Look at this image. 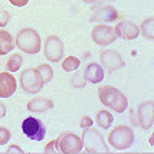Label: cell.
<instances>
[{
    "mask_svg": "<svg viewBox=\"0 0 154 154\" xmlns=\"http://www.w3.org/2000/svg\"><path fill=\"white\" fill-rule=\"evenodd\" d=\"M20 85L23 88V91L27 94H36L39 92L42 87L45 85V82L42 79L39 72L33 68H27L26 71H23L20 74Z\"/></svg>",
    "mask_w": 154,
    "mask_h": 154,
    "instance_id": "cell-5",
    "label": "cell"
},
{
    "mask_svg": "<svg viewBox=\"0 0 154 154\" xmlns=\"http://www.w3.org/2000/svg\"><path fill=\"white\" fill-rule=\"evenodd\" d=\"M117 17H118L117 9L112 6H108V5L107 6H100L91 14L92 22H114Z\"/></svg>",
    "mask_w": 154,
    "mask_h": 154,
    "instance_id": "cell-14",
    "label": "cell"
},
{
    "mask_svg": "<svg viewBox=\"0 0 154 154\" xmlns=\"http://www.w3.org/2000/svg\"><path fill=\"white\" fill-rule=\"evenodd\" d=\"M84 78L91 84H98L104 79V69L98 63H89L84 69Z\"/></svg>",
    "mask_w": 154,
    "mask_h": 154,
    "instance_id": "cell-15",
    "label": "cell"
},
{
    "mask_svg": "<svg viewBox=\"0 0 154 154\" xmlns=\"http://www.w3.org/2000/svg\"><path fill=\"white\" fill-rule=\"evenodd\" d=\"M92 40H94L97 45L101 46H107L109 43H112L117 39V35H115L114 27L108 26V25H97L92 29Z\"/></svg>",
    "mask_w": 154,
    "mask_h": 154,
    "instance_id": "cell-9",
    "label": "cell"
},
{
    "mask_svg": "<svg viewBox=\"0 0 154 154\" xmlns=\"http://www.w3.org/2000/svg\"><path fill=\"white\" fill-rule=\"evenodd\" d=\"M82 144L85 146L87 153H108V147L102 135L95 128L87 127L82 133Z\"/></svg>",
    "mask_w": 154,
    "mask_h": 154,
    "instance_id": "cell-4",
    "label": "cell"
},
{
    "mask_svg": "<svg viewBox=\"0 0 154 154\" xmlns=\"http://www.w3.org/2000/svg\"><path fill=\"white\" fill-rule=\"evenodd\" d=\"M14 48V39L13 36L6 32V30H0V56L9 54L10 51H13Z\"/></svg>",
    "mask_w": 154,
    "mask_h": 154,
    "instance_id": "cell-17",
    "label": "cell"
},
{
    "mask_svg": "<svg viewBox=\"0 0 154 154\" xmlns=\"http://www.w3.org/2000/svg\"><path fill=\"white\" fill-rule=\"evenodd\" d=\"M16 46L19 48L20 51H23L25 54L29 55L38 54L40 51L39 33L35 29H30V27L22 29L17 33V36H16Z\"/></svg>",
    "mask_w": 154,
    "mask_h": 154,
    "instance_id": "cell-2",
    "label": "cell"
},
{
    "mask_svg": "<svg viewBox=\"0 0 154 154\" xmlns=\"http://www.w3.org/2000/svg\"><path fill=\"white\" fill-rule=\"evenodd\" d=\"M87 81L84 78V72H78V74L74 75V78H71V85L75 88H82L85 87Z\"/></svg>",
    "mask_w": 154,
    "mask_h": 154,
    "instance_id": "cell-23",
    "label": "cell"
},
{
    "mask_svg": "<svg viewBox=\"0 0 154 154\" xmlns=\"http://www.w3.org/2000/svg\"><path fill=\"white\" fill-rule=\"evenodd\" d=\"M137 124H140L143 130H150L154 124V102L144 101L138 105L137 109Z\"/></svg>",
    "mask_w": 154,
    "mask_h": 154,
    "instance_id": "cell-8",
    "label": "cell"
},
{
    "mask_svg": "<svg viewBox=\"0 0 154 154\" xmlns=\"http://www.w3.org/2000/svg\"><path fill=\"white\" fill-rule=\"evenodd\" d=\"M79 65L81 60L76 56H68L66 59H63V62H62V69L65 72H75V71H78Z\"/></svg>",
    "mask_w": 154,
    "mask_h": 154,
    "instance_id": "cell-20",
    "label": "cell"
},
{
    "mask_svg": "<svg viewBox=\"0 0 154 154\" xmlns=\"http://www.w3.org/2000/svg\"><path fill=\"white\" fill-rule=\"evenodd\" d=\"M43 153L45 154H51V153H59V150H58V138H55L52 140L51 143H48L45 148H43Z\"/></svg>",
    "mask_w": 154,
    "mask_h": 154,
    "instance_id": "cell-24",
    "label": "cell"
},
{
    "mask_svg": "<svg viewBox=\"0 0 154 154\" xmlns=\"http://www.w3.org/2000/svg\"><path fill=\"white\" fill-rule=\"evenodd\" d=\"M45 56L51 62H59L63 55V43L58 36H49L45 42Z\"/></svg>",
    "mask_w": 154,
    "mask_h": 154,
    "instance_id": "cell-10",
    "label": "cell"
},
{
    "mask_svg": "<svg viewBox=\"0 0 154 154\" xmlns=\"http://www.w3.org/2000/svg\"><path fill=\"white\" fill-rule=\"evenodd\" d=\"M108 143L115 150H127L134 144V131L131 127L118 125L108 134Z\"/></svg>",
    "mask_w": 154,
    "mask_h": 154,
    "instance_id": "cell-3",
    "label": "cell"
},
{
    "mask_svg": "<svg viewBox=\"0 0 154 154\" xmlns=\"http://www.w3.org/2000/svg\"><path fill=\"white\" fill-rule=\"evenodd\" d=\"M82 2H85V3H94V2H97V0H82Z\"/></svg>",
    "mask_w": 154,
    "mask_h": 154,
    "instance_id": "cell-31",
    "label": "cell"
},
{
    "mask_svg": "<svg viewBox=\"0 0 154 154\" xmlns=\"http://www.w3.org/2000/svg\"><path fill=\"white\" fill-rule=\"evenodd\" d=\"M114 30L117 38H122L127 40H134L140 35V29L137 27V25L131 23V22H120L114 27Z\"/></svg>",
    "mask_w": 154,
    "mask_h": 154,
    "instance_id": "cell-12",
    "label": "cell"
},
{
    "mask_svg": "<svg viewBox=\"0 0 154 154\" xmlns=\"http://www.w3.org/2000/svg\"><path fill=\"white\" fill-rule=\"evenodd\" d=\"M102 65L108 69V72H114L118 68L124 65V60L121 58L120 54H117L115 51H104L100 56Z\"/></svg>",
    "mask_w": 154,
    "mask_h": 154,
    "instance_id": "cell-13",
    "label": "cell"
},
{
    "mask_svg": "<svg viewBox=\"0 0 154 154\" xmlns=\"http://www.w3.org/2000/svg\"><path fill=\"white\" fill-rule=\"evenodd\" d=\"M16 78L10 72H0V98H10L16 92Z\"/></svg>",
    "mask_w": 154,
    "mask_h": 154,
    "instance_id": "cell-11",
    "label": "cell"
},
{
    "mask_svg": "<svg viewBox=\"0 0 154 154\" xmlns=\"http://www.w3.org/2000/svg\"><path fill=\"white\" fill-rule=\"evenodd\" d=\"M7 153H9V154H13V153L23 154L25 151H23V150H22V148H20L19 146H16V144H13V146H9V147H7Z\"/></svg>",
    "mask_w": 154,
    "mask_h": 154,
    "instance_id": "cell-28",
    "label": "cell"
},
{
    "mask_svg": "<svg viewBox=\"0 0 154 154\" xmlns=\"http://www.w3.org/2000/svg\"><path fill=\"white\" fill-rule=\"evenodd\" d=\"M92 124H94V121L92 118L89 117V115H84L82 118H81V128H87V127H92Z\"/></svg>",
    "mask_w": 154,
    "mask_h": 154,
    "instance_id": "cell-27",
    "label": "cell"
},
{
    "mask_svg": "<svg viewBox=\"0 0 154 154\" xmlns=\"http://www.w3.org/2000/svg\"><path fill=\"white\" fill-rule=\"evenodd\" d=\"M22 62H23V58L22 55L16 54V55H12L10 59H7V63H6V69L9 72H16L19 71L20 66H22Z\"/></svg>",
    "mask_w": 154,
    "mask_h": 154,
    "instance_id": "cell-21",
    "label": "cell"
},
{
    "mask_svg": "<svg viewBox=\"0 0 154 154\" xmlns=\"http://www.w3.org/2000/svg\"><path fill=\"white\" fill-rule=\"evenodd\" d=\"M112 121H114V117H112L111 112H108L105 109L98 111V114H97V124L101 128H109L111 124H112Z\"/></svg>",
    "mask_w": 154,
    "mask_h": 154,
    "instance_id": "cell-18",
    "label": "cell"
},
{
    "mask_svg": "<svg viewBox=\"0 0 154 154\" xmlns=\"http://www.w3.org/2000/svg\"><path fill=\"white\" fill-rule=\"evenodd\" d=\"M36 71L39 72V75L42 76V79H43L45 84H46V82H51V79L54 78V69L49 66V65H46V63L39 65V68H38Z\"/></svg>",
    "mask_w": 154,
    "mask_h": 154,
    "instance_id": "cell-22",
    "label": "cell"
},
{
    "mask_svg": "<svg viewBox=\"0 0 154 154\" xmlns=\"http://www.w3.org/2000/svg\"><path fill=\"white\" fill-rule=\"evenodd\" d=\"M10 20V13L7 10H0V27H5Z\"/></svg>",
    "mask_w": 154,
    "mask_h": 154,
    "instance_id": "cell-26",
    "label": "cell"
},
{
    "mask_svg": "<svg viewBox=\"0 0 154 154\" xmlns=\"http://www.w3.org/2000/svg\"><path fill=\"white\" fill-rule=\"evenodd\" d=\"M141 33L146 39H154V17H148L143 22Z\"/></svg>",
    "mask_w": 154,
    "mask_h": 154,
    "instance_id": "cell-19",
    "label": "cell"
},
{
    "mask_svg": "<svg viewBox=\"0 0 154 154\" xmlns=\"http://www.w3.org/2000/svg\"><path fill=\"white\" fill-rule=\"evenodd\" d=\"M13 6H16V7H23V6H26L27 5V2L29 0H9Z\"/></svg>",
    "mask_w": 154,
    "mask_h": 154,
    "instance_id": "cell-29",
    "label": "cell"
},
{
    "mask_svg": "<svg viewBox=\"0 0 154 154\" xmlns=\"http://www.w3.org/2000/svg\"><path fill=\"white\" fill-rule=\"evenodd\" d=\"M5 115H6V107H5V104L0 102V118H3Z\"/></svg>",
    "mask_w": 154,
    "mask_h": 154,
    "instance_id": "cell-30",
    "label": "cell"
},
{
    "mask_svg": "<svg viewBox=\"0 0 154 154\" xmlns=\"http://www.w3.org/2000/svg\"><path fill=\"white\" fill-rule=\"evenodd\" d=\"M10 137H12V134H10V131L6 127H0V146L7 144L9 140H10Z\"/></svg>",
    "mask_w": 154,
    "mask_h": 154,
    "instance_id": "cell-25",
    "label": "cell"
},
{
    "mask_svg": "<svg viewBox=\"0 0 154 154\" xmlns=\"http://www.w3.org/2000/svg\"><path fill=\"white\" fill-rule=\"evenodd\" d=\"M22 131L27 138L33 141H42L46 134V128L43 125V122L39 121L35 117H27L26 120L22 122Z\"/></svg>",
    "mask_w": 154,
    "mask_h": 154,
    "instance_id": "cell-6",
    "label": "cell"
},
{
    "mask_svg": "<svg viewBox=\"0 0 154 154\" xmlns=\"http://www.w3.org/2000/svg\"><path fill=\"white\" fill-rule=\"evenodd\" d=\"M82 147H84L82 138H79L74 133H63L60 137H58V150H59V153L75 154L79 153Z\"/></svg>",
    "mask_w": 154,
    "mask_h": 154,
    "instance_id": "cell-7",
    "label": "cell"
},
{
    "mask_svg": "<svg viewBox=\"0 0 154 154\" xmlns=\"http://www.w3.org/2000/svg\"><path fill=\"white\" fill-rule=\"evenodd\" d=\"M27 109L30 112H43V111H48L51 108H54V102L48 98H43V97H39V98H33L27 102Z\"/></svg>",
    "mask_w": 154,
    "mask_h": 154,
    "instance_id": "cell-16",
    "label": "cell"
},
{
    "mask_svg": "<svg viewBox=\"0 0 154 154\" xmlns=\"http://www.w3.org/2000/svg\"><path fill=\"white\" fill-rule=\"evenodd\" d=\"M98 97L102 105L111 108L115 112H124L128 107V100L127 97L121 92L120 89L114 87H101L98 91Z\"/></svg>",
    "mask_w": 154,
    "mask_h": 154,
    "instance_id": "cell-1",
    "label": "cell"
}]
</instances>
